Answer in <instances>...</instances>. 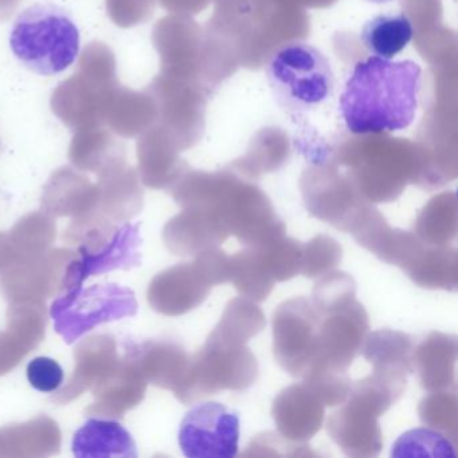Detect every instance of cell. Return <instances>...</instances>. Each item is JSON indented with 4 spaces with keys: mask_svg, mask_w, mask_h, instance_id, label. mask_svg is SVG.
I'll list each match as a JSON object with an SVG mask.
<instances>
[{
    "mask_svg": "<svg viewBox=\"0 0 458 458\" xmlns=\"http://www.w3.org/2000/svg\"><path fill=\"white\" fill-rule=\"evenodd\" d=\"M458 343L454 335L431 332L412 351V369L426 391L455 390Z\"/></svg>",
    "mask_w": 458,
    "mask_h": 458,
    "instance_id": "cell-14",
    "label": "cell"
},
{
    "mask_svg": "<svg viewBox=\"0 0 458 458\" xmlns=\"http://www.w3.org/2000/svg\"><path fill=\"white\" fill-rule=\"evenodd\" d=\"M343 249L335 238L320 234L302 245L301 270L307 278H318L342 262Z\"/></svg>",
    "mask_w": 458,
    "mask_h": 458,
    "instance_id": "cell-26",
    "label": "cell"
},
{
    "mask_svg": "<svg viewBox=\"0 0 458 458\" xmlns=\"http://www.w3.org/2000/svg\"><path fill=\"white\" fill-rule=\"evenodd\" d=\"M406 377L372 372L351 383L350 394L327 420L332 441L347 457L372 458L382 452L379 418L406 391Z\"/></svg>",
    "mask_w": 458,
    "mask_h": 458,
    "instance_id": "cell-2",
    "label": "cell"
},
{
    "mask_svg": "<svg viewBox=\"0 0 458 458\" xmlns=\"http://www.w3.org/2000/svg\"><path fill=\"white\" fill-rule=\"evenodd\" d=\"M369 329V315L358 300L320 316L318 352L310 366L347 372L360 353Z\"/></svg>",
    "mask_w": 458,
    "mask_h": 458,
    "instance_id": "cell-10",
    "label": "cell"
},
{
    "mask_svg": "<svg viewBox=\"0 0 458 458\" xmlns=\"http://www.w3.org/2000/svg\"><path fill=\"white\" fill-rule=\"evenodd\" d=\"M140 224H125L117 230L100 253L90 254L87 249H81V257L72 262L68 272V289L81 286L92 275L111 272L114 269H131L139 267L141 262Z\"/></svg>",
    "mask_w": 458,
    "mask_h": 458,
    "instance_id": "cell-13",
    "label": "cell"
},
{
    "mask_svg": "<svg viewBox=\"0 0 458 458\" xmlns=\"http://www.w3.org/2000/svg\"><path fill=\"white\" fill-rule=\"evenodd\" d=\"M457 199L453 192L433 198L415 219V235L426 245H449L457 235Z\"/></svg>",
    "mask_w": 458,
    "mask_h": 458,
    "instance_id": "cell-20",
    "label": "cell"
},
{
    "mask_svg": "<svg viewBox=\"0 0 458 458\" xmlns=\"http://www.w3.org/2000/svg\"><path fill=\"white\" fill-rule=\"evenodd\" d=\"M259 375V361L248 345L224 344L208 337L189 364L182 399L190 403L219 391H245Z\"/></svg>",
    "mask_w": 458,
    "mask_h": 458,
    "instance_id": "cell-7",
    "label": "cell"
},
{
    "mask_svg": "<svg viewBox=\"0 0 458 458\" xmlns=\"http://www.w3.org/2000/svg\"><path fill=\"white\" fill-rule=\"evenodd\" d=\"M393 457H457L455 445L433 428H414L402 434L391 450Z\"/></svg>",
    "mask_w": 458,
    "mask_h": 458,
    "instance_id": "cell-24",
    "label": "cell"
},
{
    "mask_svg": "<svg viewBox=\"0 0 458 458\" xmlns=\"http://www.w3.org/2000/svg\"><path fill=\"white\" fill-rule=\"evenodd\" d=\"M194 265L211 288L230 283V256L219 246H211L198 253Z\"/></svg>",
    "mask_w": 458,
    "mask_h": 458,
    "instance_id": "cell-29",
    "label": "cell"
},
{
    "mask_svg": "<svg viewBox=\"0 0 458 458\" xmlns=\"http://www.w3.org/2000/svg\"><path fill=\"white\" fill-rule=\"evenodd\" d=\"M414 36V26L404 13L379 14L364 23L360 30L363 47L375 57L393 60L406 49Z\"/></svg>",
    "mask_w": 458,
    "mask_h": 458,
    "instance_id": "cell-17",
    "label": "cell"
},
{
    "mask_svg": "<svg viewBox=\"0 0 458 458\" xmlns=\"http://www.w3.org/2000/svg\"><path fill=\"white\" fill-rule=\"evenodd\" d=\"M420 288L454 292L458 286V251L450 246L426 245L404 270Z\"/></svg>",
    "mask_w": 458,
    "mask_h": 458,
    "instance_id": "cell-18",
    "label": "cell"
},
{
    "mask_svg": "<svg viewBox=\"0 0 458 458\" xmlns=\"http://www.w3.org/2000/svg\"><path fill=\"white\" fill-rule=\"evenodd\" d=\"M230 283L241 296L254 302H262L272 293L276 281L262 267L256 250L245 246L243 250L230 257Z\"/></svg>",
    "mask_w": 458,
    "mask_h": 458,
    "instance_id": "cell-21",
    "label": "cell"
},
{
    "mask_svg": "<svg viewBox=\"0 0 458 458\" xmlns=\"http://www.w3.org/2000/svg\"><path fill=\"white\" fill-rule=\"evenodd\" d=\"M356 300L355 280L348 273L331 270L318 277L312 291L313 307L318 315L332 312Z\"/></svg>",
    "mask_w": 458,
    "mask_h": 458,
    "instance_id": "cell-25",
    "label": "cell"
},
{
    "mask_svg": "<svg viewBox=\"0 0 458 458\" xmlns=\"http://www.w3.org/2000/svg\"><path fill=\"white\" fill-rule=\"evenodd\" d=\"M367 2H369V4H391V2H394V0H367Z\"/></svg>",
    "mask_w": 458,
    "mask_h": 458,
    "instance_id": "cell-31",
    "label": "cell"
},
{
    "mask_svg": "<svg viewBox=\"0 0 458 458\" xmlns=\"http://www.w3.org/2000/svg\"><path fill=\"white\" fill-rule=\"evenodd\" d=\"M302 199L310 216L343 233L350 232L356 216L369 200L350 184L328 178H307L301 182Z\"/></svg>",
    "mask_w": 458,
    "mask_h": 458,
    "instance_id": "cell-11",
    "label": "cell"
},
{
    "mask_svg": "<svg viewBox=\"0 0 458 458\" xmlns=\"http://www.w3.org/2000/svg\"><path fill=\"white\" fill-rule=\"evenodd\" d=\"M267 326L264 312L257 302L235 297L227 302L221 320L208 337L224 344L246 345Z\"/></svg>",
    "mask_w": 458,
    "mask_h": 458,
    "instance_id": "cell-19",
    "label": "cell"
},
{
    "mask_svg": "<svg viewBox=\"0 0 458 458\" xmlns=\"http://www.w3.org/2000/svg\"><path fill=\"white\" fill-rule=\"evenodd\" d=\"M178 439L186 457H235L240 442V417L218 402L197 404L182 420Z\"/></svg>",
    "mask_w": 458,
    "mask_h": 458,
    "instance_id": "cell-9",
    "label": "cell"
},
{
    "mask_svg": "<svg viewBox=\"0 0 458 458\" xmlns=\"http://www.w3.org/2000/svg\"><path fill=\"white\" fill-rule=\"evenodd\" d=\"M267 275L276 283H285L300 275L301 270L302 243L293 238H276L259 246H250Z\"/></svg>",
    "mask_w": 458,
    "mask_h": 458,
    "instance_id": "cell-22",
    "label": "cell"
},
{
    "mask_svg": "<svg viewBox=\"0 0 458 458\" xmlns=\"http://www.w3.org/2000/svg\"><path fill=\"white\" fill-rule=\"evenodd\" d=\"M455 390L431 391L418 406L420 422L444 434L457 446L458 409Z\"/></svg>",
    "mask_w": 458,
    "mask_h": 458,
    "instance_id": "cell-23",
    "label": "cell"
},
{
    "mask_svg": "<svg viewBox=\"0 0 458 458\" xmlns=\"http://www.w3.org/2000/svg\"><path fill=\"white\" fill-rule=\"evenodd\" d=\"M283 450L284 455H289V457H315L318 453L312 452L310 446L305 444H297V442L289 441V439L284 438L281 434L275 433H264L257 436L256 438L251 441L249 445L248 450L243 453L245 457H250V455H280L278 450Z\"/></svg>",
    "mask_w": 458,
    "mask_h": 458,
    "instance_id": "cell-28",
    "label": "cell"
},
{
    "mask_svg": "<svg viewBox=\"0 0 458 458\" xmlns=\"http://www.w3.org/2000/svg\"><path fill=\"white\" fill-rule=\"evenodd\" d=\"M72 449L79 458H136L132 434L117 420H88L74 434Z\"/></svg>",
    "mask_w": 458,
    "mask_h": 458,
    "instance_id": "cell-15",
    "label": "cell"
},
{
    "mask_svg": "<svg viewBox=\"0 0 458 458\" xmlns=\"http://www.w3.org/2000/svg\"><path fill=\"white\" fill-rule=\"evenodd\" d=\"M273 355L291 377H302L318 352L320 315L310 300L293 297L273 313Z\"/></svg>",
    "mask_w": 458,
    "mask_h": 458,
    "instance_id": "cell-8",
    "label": "cell"
},
{
    "mask_svg": "<svg viewBox=\"0 0 458 458\" xmlns=\"http://www.w3.org/2000/svg\"><path fill=\"white\" fill-rule=\"evenodd\" d=\"M138 310V300L130 288L100 284L68 289L53 302L50 316L55 332L72 344L101 324L132 318Z\"/></svg>",
    "mask_w": 458,
    "mask_h": 458,
    "instance_id": "cell-6",
    "label": "cell"
},
{
    "mask_svg": "<svg viewBox=\"0 0 458 458\" xmlns=\"http://www.w3.org/2000/svg\"><path fill=\"white\" fill-rule=\"evenodd\" d=\"M272 415L284 438L305 444L323 428L326 406L307 385L296 383L278 394Z\"/></svg>",
    "mask_w": 458,
    "mask_h": 458,
    "instance_id": "cell-12",
    "label": "cell"
},
{
    "mask_svg": "<svg viewBox=\"0 0 458 458\" xmlns=\"http://www.w3.org/2000/svg\"><path fill=\"white\" fill-rule=\"evenodd\" d=\"M10 47L29 71L39 76H55L76 63L81 37L65 9L38 4L23 10L14 21Z\"/></svg>",
    "mask_w": 458,
    "mask_h": 458,
    "instance_id": "cell-3",
    "label": "cell"
},
{
    "mask_svg": "<svg viewBox=\"0 0 458 458\" xmlns=\"http://www.w3.org/2000/svg\"><path fill=\"white\" fill-rule=\"evenodd\" d=\"M28 380L39 393H53L63 385V367L55 359L38 356L28 364Z\"/></svg>",
    "mask_w": 458,
    "mask_h": 458,
    "instance_id": "cell-30",
    "label": "cell"
},
{
    "mask_svg": "<svg viewBox=\"0 0 458 458\" xmlns=\"http://www.w3.org/2000/svg\"><path fill=\"white\" fill-rule=\"evenodd\" d=\"M304 385L318 396L324 406L335 407L347 399L351 379L347 372L334 371L327 367L310 366L305 372Z\"/></svg>",
    "mask_w": 458,
    "mask_h": 458,
    "instance_id": "cell-27",
    "label": "cell"
},
{
    "mask_svg": "<svg viewBox=\"0 0 458 458\" xmlns=\"http://www.w3.org/2000/svg\"><path fill=\"white\" fill-rule=\"evenodd\" d=\"M422 88L415 61L372 57L359 61L339 98L343 122L351 133L398 132L414 122Z\"/></svg>",
    "mask_w": 458,
    "mask_h": 458,
    "instance_id": "cell-1",
    "label": "cell"
},
{
    "mask_svg": "<svg viewBox=\"0 0 458 458\" xmlns=\"http://www.w3.org/2000/svg\"><path fill=\"white\" fill-rule=\"evenodd\" d=\"M265 73L276 103L288 114L315 111L334 96L331 63L308 42L292 41L278 47Z\"/></svg>",
    "mask_w": 458,
    "mask_h": 458,
    "instance_id": "cell-5",
    "label": "cell"
},
{
    "mask_svg": "<svg viewBox=\"0 0 458 458\" xmlns=\"http://www.w3.org/2000/svg\"><path fill=\"white\" fill-rule=\"evenodd\" d=\"M189 208L208 211L243 246H259L283 237L286 226L264 192L256 187L206 181L187 200Z\"/></svg>",
    "mask_w": 458,
    "mask_h": 458,
    "instance_id": "cell-4",
    "label": "cell"
},
{
    "mask_svg": "<svg viewBox=\"0 0 458 458\" xmlns=\"http://www.w3.org/2000/svg\"><path fill=\"white\" fill-rule=\"evenodd\" d=\"M411 337L403 332L380 329L367 335L361 345L363 358L372 366V372L407 377L412 369Z\"/></svg>",
    "mask_w": 458,
    "mask_h": 458,
    "instance_id": "cell-16",
    "label": "cell"
}]
</instances>
